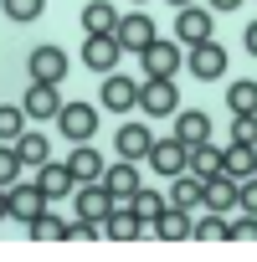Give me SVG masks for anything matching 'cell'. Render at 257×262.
I'll return each instance as SVG.
<instances>
[{
    "instance_id": "obj_1",
    "label": "cell",
    "mask_w": 257,
    "mask_h": 262,
    "mask_svg": "<svg viewBox=\"0 0 257 262\" xmlns=\"http://www.w3.org/2000/svg\"><path fill=\"white\" fill-rule=\"evenodd\" d=\"M57 123H62V134H67L72 144H88V139L98 134V108H93V103H62V108H57Z\"/></svg>"
},
{
    "instance_id": "obj_2",
    "label": "cell",
    "mask_w": 257,
    "mask_h": 262,
    "mask_svg": "<svg viewBox=\"0 0 257 262\" xmlns=\"http://www.w3.org/2000/svg\"><path fill=\"white\" fill-rule=\"evenodd\" d=\"M139 108H144L149 118L180 113V93H175V82H170V77H144V88H139Z\"/></svg>"
},
{
    "instance_id": "obj_3",
    "label": "cell",
    "mask_w": 257,
    "mask_h": 262,
    "mask_svg": "<svg viewBox=\"0 0 257 262\" xmlns=\"http://www.w3.org/2000/svg\"><path fill=\"white\" fill-rule=\"evenodd\" d=\"M139 62H144V77H175V72H180V41L155 36V41L139 52Z\"/></svg>"
},
{
    "instance_id": "obj_4",
    "label": "cell",
    "mask_w": 257,
    "mask_h": 262,
    "mask_svg": "<svg viewBox=\"0 0 257 262\" xmlns=\"http://www.w3.org/2000/svg\"><path fill=\"white\" fill-rule=\"evenodd\" d=\"M211 36H216V26H211V11H201V6H185V11L175 16V41L196 47V41H211Z\"/></svg>"
},
{
    "instance_id": "obj_5",
    "label": "cell",
    "mask_w": 257,
    "mask_h": 262,
    "mask_svg": "<svg viewBox=\"0 0 257 262\" xmlns=\"http://www.w3.org/2000/svg\"><path fill=\"white\" fill-rule=\"evenodd\" d=\"M118 57H123L118 36H82V67H93V72H113Z\"/></svg>"
},
{
    "instance_id": "obj_6",
    "label": "cell",
    "mask_w": 257,
    "mask_h": 262,
    "mask_svg": "<svg viewBox=\"0 0 257 262\" xmlns=\"http://www.w3.org/2000/svg\"><path fill=\"white\" fill-rule=\"evenodd\" d=\"M113 206H118V201L108 195V185H103V180H88V185H82V195H77V216H82V221H93V226H103V216H108Z\"/></svg>"
},
{
    "instance_id": "obj_7",
    "label": "cell",
    "mask_w": 257,
    "mask_h": 262,
    "mask_svg": "<svg viewBox=\"0 0 257 262\" xmlns=\"http://www.w3.org/2000/svg\"><path fill=\"white\" fill-rule=\"evenodd\" d=\"M113 36H118L123 52H144V47L155 41V21H149V16H118Z\"/></svg>"
},
{
    "instance_id": "obj_8",
    "label": "cell",
    "mask_w": 257,
    "mask_h": 262,
    "mask_svg": "<svg viewBox=\"0 0 257 262\" xmlns=\"http://www.w3.org/2000/svg\"><path fill=\"white\" fill-rule=\"evenodd\" d=\"M103 185H108L113 201H128V195L139 190V165H134V160H113V165H103Z\"/></svg>"
},
{
    "instance_id": "obj_9",
    "label": "cell",
    "mask_w": 257,
    "mask_h": 262,
    "mask_svg": "<svg viewBox=\"0 0 257 262\" xmlns=\"http://www.w3.org/2000/svg\"><path fill=\"white\" fill-rule=\"evenodd\" d=\"M103 231H108V242H139V236H144V221L128 211V201H118V206L103 216Z\"/></svg>"
},
{
    "instance_id": "obj_10",
    "label": "cell",
    "mask_w": 257,
    "mask_h": 262,
    "mask_svg": "<svg viewBox=\"0 0 257 262\" xmlns=\"http://www.w3.org/2000/svg\"><path fill=\"white\" fill-rule=\"evenodd\" d=\"M190 72H196L201 82L221 77V72H226V47H216V41H196V47H190Z\"/></svg>"
},
{
    "instance_id": "obj_11",
    "label": "cell",
    "mask_w": 257,
    "mask_h": 262,
    "mask_svg": "<svg viewBox=\"0 0 257 262\" xmlns=\"http://www.w3.org/2000/svg\"><path fill=\"white\" fill-rule=\"evenodd\" d=\"M185 155H190V149H185V144H180V139H155V144H149V155H144V160H149V165H155V170H160V175H170V180H175V175H180V170H185Z\"/></svg>"
},
{
    "instance_id": "obj_12",
    "label": "cell",
    "mask_w": 257,
    "mask_h": 262,
    "mask_svg": "<svg viewBox=\"0 0 257 262\" xmlns=\"http://www.w3.org/2000/svg\"><path fill=\"white\" fill-rule=\"evenodd\" d=\"M149 231H155L160 242H190V216H185V206H170V201H165V211L149 221Z\"/></svg>"
},
{
    "instance_id": "obj_13",
    "label": "cell",
    "mask_w": 257,
    "mask_h": 262,
    "mask_svg": "<svg viewBox=\"0 0 257 262\" xmlns=\"http://www.w3.org/2000/svg\"><path fill=\"white\" fill-rule=\"evenodd\" d=\"M31 77L36 82H62L67 77V52L62 47H36L31 52Z\"/></svg>"
},
{
    "instance_id": "obj_14",
    "label": "cell",
    "mask_w": 257,
    "mask_h": 262,
    "mask_svg": "<svg viewBox=\"0 0 257 262\" xmlns=\"http://www.w3.org/2000/svg\"><path fill=\"white\" fill-rule=\"evenodd\" d=\"M21 108H26V118H57V108H62L57 82H31L26 98H21Z\"/></svg>"
},
{
    "instance_id": "obj_15",
    "label": "cell",
    "mask_w": 257,
    "mask_h": 262,
    "mask_svg": "<svg viewBox=\"0 0 257 262\" xmlns=\"http://www.w3.org/2000/svg\"><path fill=\"white\" fill-rule=\"evenodd\" d=\"M36 185H41V195H47V201H62V195L77 185V180H72V170H67V165L41 160V165H36Z\"/></svg>"
},
{
    "instance_id": "obj_16",
    "label": "cell",
    "mask_w": 257,
    "mask_h": 262,
    "mask_svg": "<svg viewBox=\"0 0 257 262\" xmlns=\"http://www.w3.org/2000/svg\"><path fill=\"white\" fill-rule=\"evenodd\" d=\"M139 103V82L134 77H103V108L108 113H128Z\"/></svg>"
},
{
    "instance_id": "obj_17",
    "label": "cell",
    "mask_w": 257,
    "mask_h": 262,
    "mask_svg": "<svg viewBox=\"0 0 257 262\" xmlns=\"http://www.w3.org/2000/svg\"><path fill=\"white\" fill-rule=\"evenodd\" d=\"M67 170H72V180H77V185H88V180H103V155H98L93 144H72V155H67Z\"/></svg>"
},
{
    "instance_id": "obj_18",
    "label": "cell",
    "mask_w": 257,
    "mask_h": 262,
    "mask_svg": "<svg viewBox=\"0 0 257 262\" xmlns=\"http://www.w3.org/2000/svg\"><path fill=\"white\" fill-rule=\"evenodd\" d=\"M6 195H11V216H16V221H31V216L47 211V195H41L36 180H31V185H11Z\"/></svg>"
},
{
    "instance_id": "obj_19",
    "label": "cell",
    "mask_w": 257,
    "mask_h": 262,
    "mask_svg": "<svg viewBox=\"0 0 257 262\" xmlns=\"http://www.w3.org/2000/svg\"><path fill=\"white\" fill-rule=\"evenodd\" d=\"M113 26H118V11L108 0H88L82 6V36H113Z\"/></svg>"
},
{
    "instance_id": "obj_20",
    "label": "cell",
    "mask_w": 257,
    "mask_h": 262,
    "mask_svg": "<svg viewBox=\"0 0 257 262\" xmlns=\"http://www.w3.org/2000/svg\"><path fill=\"white\" fill-rule=\"evenodd\" d=\"M175 139H180L185 149H190V144H206V139H211V118H206L201 108H185V113L175 118Z\"/></svg>"
},
{
    "instance_id": "obj_21",
    "label": "cell",
    "mask_w": 257,
    "mask_h": 262,
    "mask_svg": "<svg viewBox=\"0 0 257 262\" xmlns=\"http://www.w3.org/2000/svg\"><path fill=\"white\" fill-rule=\"evenodd\" d=\"M149 144H155V134H149L144 123H123L118 128V160H144Z\"/></svg>"
},
{
    "instance_id": "obj_22",
    "label": "cell",
    "mask_w": 257,
    "mask_h": 262,
    "mask_svg": "<svg viewBox=\"0 0 257 262\" xmlns=\"http://www.w3.org/2000/svg\"><path fill=\"white\" fill-rule=\"evenodd\" d=\"M185 170L196 175V180H211V175H221V149L206 139V144H190V155H185Z\"/></svg>"
},
{
    "instance_id": "obj_23",
    "label": "cell",
    "mask_w": 257,
    "mask_h": 262,
    "mask_svg": "<svg viewBox=\"0 0 257 262\" xmlns=\"http://www.w3.org/2000/svg\"><path fill=\"white\" fill-rule=\"evenodd\" d=\"M201 206H206V211H231V206H237V180H231L226 170H221V175H211V180H206Z\"/></svg>"
},
{
    "instance_id": "obj_24",
    "label": "cell",
    "mask_w": 257,
    "mask_h": 262,
    "mask_svg": "<svg viewBox=\"0 0 257 262\" xmlns=\"http://www.w3.org/2000/svg\"><path fill=\"white\" fill-rule=\"evenodd\" d=\"M221 170H226L231 180H252V175H257V155H252V144H231V149H221Z\"/></svg>"
},
{
    "instance_id": "obj_25",
    "label": "cell",
    "mask_w": 257,
    "mask_h": 262,
    "mask_svg": "<svg viewBox=\"0 0 257 262\" xmlns=\"http://www.w3.org/2000/svg\"><path fill=\"white\" fill-rule=\"evenodd\" d=\"M201 195H206V180H196L190 170H180L175 180H170V206H201Z\"/></svg>"
},
{
    "instance_id": "obj_26",
    "label": "cell",
    "mask_w": 257,
    "mask_h": 262,
    "mask_svg": "<svg viewBox=\"0 0 257 262\" xmlns=\"http://www.w3.org/2000/svg\"><path fill=\"white\" fill-rule=\"evenodd\" d=\"M226 108H231L237 118H257V82H252V77L231 82V88H226Z\"/></svg>"
},
{
    "instance_id": "obj_27",
    "label": "cell",
    "mask_w": 257,
    "mask_h": 262,
    "mask_svg": "<svg viewBox=\"0 0 257 262\" xmlns=\"http://www.w3.org/2000/svg\"><path fill=\"white\" fill-rule=\"evenodd\" d=\"M16 155H21V165H41V160H52V144H47L41 128H26L16 139Z\"/></svg>"
},
{
    "instance_id": "obj_28",
    "label": "cell",
    "mask_w": 257,
    "mask_h": 262,
    "mask_svg": "<svg viewBox=\"0 0 257 262\" xmlns=\"http://www.w3.org/2000/svg\"><path fill=\"white\" fill-rule=\"evenodd\" d=\"M21 134H26V108H21V103H16V108L0 103V144H16Z\"/></svg>"
},
{
    "instance_id": "obj_29",
    "label": "cell",
    "mask_w": 257,
    "mask_h": 262,
    "mask_svg": "<svg viewBox=\"0 0 257 262\" xmlns=\"http://www.w3.org/2000/svg\"><path fill=\"white\" fill-rule=\"evenodd\" d=\"M128 211H134V216H139V221L149 226V221H155V216L165 211V195H160V190H144V185H139L134 195H128Z\"/></svg>"
},
{
    "instance_id": "obj_30",
    "label": "cell",
    "mask_w": 257,
    "mask_h": 262,
    "mask_svg": "<svg viewBox=\"0 0 257 262\" xmlns=\"http://www.w3.org/2000/svg\"><path fill=\"white\" fill-rule=\"evenodd\" d=\"M190 242H226V221H221V211H206L201 221H190Z\"/></svg>"
},
{
    "instance_id": "obj_31",
    "label": "cell",
    "mask_w": 257,
    "mask_h": 262,
    "mask_svg": "<svg viewBox=\"0 0 257 262\" xmlns=\"http://www.w3.org/2000/svg\"><path fill=\"white\" fill-rule=\"evenodd\" d=\"M26 231H31V242H62V221H57V216H47V211H41V216H31V221H26Z\"/></svg>"
},
{
    "instance_id": "obj_32",
    "label": "cell",
    "mask_w": 257,
    "mask_h": 262,
    "mask_svg": "<svg viewBox=\"0 0 257 262\" xmlns=\"http://www.w3.org/2000/svg\"><path fill=\"white\" fill-rule=\"evenodd\" d=\"M16 175H21V155H16V144H0V185H16Z\"/></svg>"
},
{
    "instance_id": "obj_33",
    "label": "cell",
    "mask_w": 257,
    "mask_h": 262,
    "mask_svg": "<svg viewBox=\"0 0 257 262\" xmlns=\"http://www.w3.org/2000/svg\"><path fill=\"white\" fill-rule=\"evenodd\" d=\"M0 6H6V16H11V21H36L47 0H0Z\"/></svg>"
},
{
    "instance_id": "obj_34",
    "label": "cell",
    "mask_w": 257,
    "mask_h": 262,
    "mask_svg": "<svg viewBox=\"0 0 257 262\" xmlns=\"http://www.w3.org/2000/svg\"><path fill=\"white\" fill-rule=\"evenodd\" d=\"M226 242H247V247H252V242H257V216L231 221V226H226Z\"/></svg>"
},
{
    "instance_id": "obj_35",
    "label": "cell",
    "mask_w": 257,
    "mask_h": 262,
    "mask_svg": "<svg viewBox=\"0 0 257 262\" xmlns=\"http://www.w3.org/2000/svg\"><path fill=\"white\" fill-rule=\"evenodd\" d=\"M237 206H242L247 216H257V175H252V180H237Z\"/></svg>"
},
{
    "instance_id": "obj_36",
    "label": "cell",
    "mask_w": 257,
    "mask_h": 262,
    "mask_svg": "<svg viewBox=\"0 0 257 262\" xmlns=\"http://www.w3.org/2000/svg\"><path fill=\"white\" fill-rule=\"evenodd\" d=\"M93 236H98V226H93V221H82V216H77L72 226H62V242H93Z\"/></svg>"
},
{
    "instance_id": "obj_37",
    "label": "cell",
    "mask_w": 257,
    "mask_h": 262,
    "mask_svg": "<svg viewBox=\"0 0 257 262\" xmlns=\"http://www.w3.org/2000/svg\"><path fill=\"white\" fill-rule=\"evenodd\" d=\"M257 139V118H231V144H252Z\"/></svg>"
},
{
    "instance_id": "obj_38",
    "label": "cell",
    "mask_w": 257,
    "mask_h": 262,
    "mask_svg": "<svg viewBox=\"0 0 257 262\" xmlns=\"http://www.w3.org/2000/svg\"><path fill=\"white\" fill-rule=\"evenodd\" d=\"M242 41H247V52H252V57H257V21H252V26H247V31H242Z\"/></svg>"
},
{
    "instance_id": "obj_39",
    "label": "cell",
    "mask_w": 257,
    "mask_h": 262,
    "mask_svg": "<svg viewBox=\"0 0 257 262\" xmlns=\"http://www.w3.org/2000/svg\"><path fill=\"white\" fill-rule=\"evenodd\" d=\"M242 0H206V11H237Z\"/></svg>"
},
{
    "instance_id": "obj_40",
    "label": "cell",
    "mask_w": 257,
    "mask_h": 262,
    "mask_svg": "<svg viewBox=\"0 0 257 262\" xmlns=\"http://www.w3.org/2000/svg\"><path fill=\"white\" fill-rule=\"evenodd\" d=\"M11 216V195H6V185H0V221Z\"/></svg>"
},
{
    "instance_id": "obj_41",
    "label": "cell",
    "mask_w": 257,
    "mask_h": 262,
    "mask_svg": "<svg viewBox=\"0 0 257 262\" xmlns=\"http://www.w3.org/2000/svg\"><path fill=\"white\" fill-rule=\"evenodd\" d=\"M170 6H175V11H185V6H190V0H170Z\"/></svg>"
}]
</instances>
